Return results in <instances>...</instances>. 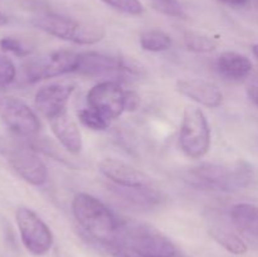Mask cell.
<instances>
[{
  "mask_svg": "<svg viewBox=\"0 0 258 257\" xmlns=\"http://www.w3.org/2000/svg\"><path fill=\"white\" fill-rule=\"evenodd\" d=\"M103 247L107 248L113 257H149L126 244L120 243V242H110Z\"/></svg>",
  "mask_w": 258,
  "mask_h": 257,
  "instance_id": "26",
  "label": "cell"
},
{
  "mask_svg": "<svg viewBox=\"0 0 258 257\" xmlns=\"http://www.w3.org/2000/svg\"><path fill=\"white\" fill-rule=\"evenodd\" d=\"M175 2V0H155V5L156 4H164V3H171Z\"/></svg>",
  "mask_w": 258,
  "mask_h": 257,
  "instance_id": "32",
  "label": "cell"
},
{
  "mask_svg": "<svg viewBox=\"0 0 258 257\" xmlns=\"http://www.w3.org/2000/svg\"><path fill=\"white\" fill-rule=\"evenodd\" d=\"M98 169L106 178L110 179L117 186H125V188L155 186V183L148 174L118 159H103L98 163Z\"/></svg>",
  "mask_w": 258,
  "mask_h": 257,
  "instance_id": "12",
  "label": "cell"
},
{
  "mask_svg": "<svg viewBox=\"0 0 258 257\" xmlns=\"http://www.w3.org/2000/svg\"><path fill=\"white\" fill-rule=\"evenodd\" d=\"M125 91L116 81H102L93 86L87 93V102L91 108L102 113L106 118H116L125 111Z\"/></svg>",
  "mask_w": 258,
  "mask_h": 257,
  "instance_id": "10",
  "label": "cell"
},
{
  "mask_svg": "<svg viewBox=\"0 0 258 257\" xmlns=\"http://www.w3.org/2000/svg\"><path fill=\"white\" fill-rule=\"evenodd\" d=\"M141 97L135 91H125L123 95V107L125 111H135L140 107Z\"/></svg>",
  "mask_w": 258,
  "mask_h": 257,
  "instance_id": "27",
  "label": "cell"
},
{
  "mask_svg": "<svg viewBox=\"0 0 258 257\" xmlns=\"http://www.w3.org/2000/svg\"><path fill=\"white\" fill-rule=\"evenodd\" d=\"M209 234L213 237L216 242H218L222 247L233 254H244L248 251L246 242L237 233L224 228V227L213 226L209 228Z\"/></svg>",
  "mask_w": 258,
  "mask_h": 257,
  "instance_id": "19",
  "label": "cell"
},
{
  "mask_svg": "<svg viewBox=\"0 0 258 257\" xmlns=\"http://www.w3.org/2000/svg\"><path fill=\"white\" fill-rule=\"evenodd\" d=\"M184 45L190 52L209 53L213 52L218 47V43L208 35L199 34V33H188L184 37Z\"/></svg>",
  "mask_w": 258,
  "mask_h": 257,
  "instance_id": "21",
  "label": "cell"
},
{
  "mask_svg": "<svg viewBox=\"0 0 258 257\" xmlns=\"http://www.w3.org/2000/svg\"><path fill=\"white\" fill-rule=\"evenodd\" d=\"M50 127L57 140L63 148L72 154H78L82 150V136L77 123L72 120L67 111L50 118Z\"/></svg>",
  "mask_w": 258,
  "mask_h": 257,
  "instance_id": "15",
  "label": "cell"
},
{
  "mask_svg": "<svg viewBox=\"0 0 258 257\" xmlns=\"http://www.w3.org/2000/svg\"><path fill=\"white\" fill-rule=\"evenodd\" d=\"M33 25L48 34L76 44H96L105 38L102 25L93 22L73 19L57 14L38 15L32 20Z\"/></svg>",
  "mask_w": 258,
  "mask_h": 257,
  "instance_id": "3",
  "label": "cell"
},
{
  "mask_svg": "<svg viewBox=\"0 0 258 257\" xmlns=\"http://www.w3.org/2000/svg\"><path fill=\"white\" fill-rule=\"evenodd\" d=\"M252 52H253L254 57H256L257 59H258V43H256V44L252 45Z\"/></svg>",
  "mask_w": 258,
  "mask_h": 257,
  "instance_id": "31",
  "label": "cell"
},
{
  "mask_svg": "<svg viewBox=\"0 0 258 257\" xmlns=\"http://www.w3.org/2000/svg\"><path fill=\"white\" fill-rule=\"evenodd\" d=\"M3 149L9 165L27 183L39 186L47 181V166L37 155L34 149L18 144H7Z\"/></svg>",
  "mask_w": 258,
  "mask_h": 257,
  "instance_id": "8",
  "label": "cell"
},
{
  "mask_svg": "<svg viewBox=\"0 0 258 257\" xmlns=\"http://www.w3.org/2000/svg\"><path fill=\"white\" fill-rule=\"evenodd\" d=\"M15 221L23 244L30 253L43 256L53 246L54 237L44 221L27 207H20L15 212Z\"/></svg>",
  "mask_w": 258,
  "mask_h": 257,
  "instance_id": "6",
  "label": "cell"
},
{
  "mask_svg": "<svg viewBox=\"0 0 258 257\" xmlns=\"http://www.w3.org/2000/svg\"><path fill=\"white\" fill-rule=\"evenodd\" d=\"M17 76V68L14 62L8 55L0 54V87H8L12 85Z\"/></svg>",
  "mask_w": 258,
  "mask_h": 257,
  "instance_id": "24",
  "label": "cell"
},
{
  "mask_svg": "<svg viewBox=\"0 0 258 257\" xmlns=\"http://www.w3.org/2000/svg\"><path fill=\"white\" fill-rule=\"evenodd\" d=\"M75 72L93 78L128 77L122 58H115L97 52L80 53Z\"/></svg>",
  "mask_w": 258,
  "mask_h": 257,
  "instance_id": "11",
  "label": "cell"
},
{
  "mask_svg": "<svg viewBox=\"0 0 258 257\" xmlns=\"http://www.w3.org/2000/svg\"><path fill=\"white\" fill-rule=\"evenodd\" d=\"M73 90L75 87L72 85H64V83L44 86L35 93V107L39 110L42 115L50 120L59 113L67 111L66 107H67Z\"/></svg>",
  "mask_w": 258,
  "mask_h": 257,
  "instance_id": "13",
  "label": "cell"
},
{
  "mask_svg": "<svg viewBox=\"0 0 258 257\" xmlns=\"http://www.w3.org/2000/svg\"><path fill=\"white\" fill-rule=\"evenodd\" d=\"M77 115L81 123L91 130L101 131L108 127V118H106L102 113L93 108H83V110L78 111Z\"/></svg>",
  "mask_w": 258,
  "mask_h": 257,
  "instance_id": "22",
  "label": "cell"
},
{
  "mask_svg": "<svg viewBox=\"0 0 258 257\" xmlns=\"http://www.w3.org/2000/svg\"><path fill=\"white\" fill-rule=\"evenodd\" d=\"M8 22H9V19H8L7 15H5L4 13L0 12V27H3V25L8 24Z\"/></svg>",
  "mask_w": 258,
  "mask_h": 257,
  "instance_id": "30",
  "label": "cell"
},
{
  "mask_svg": "<svg viewBox=\"0 0 258 257\" xmlns=\"http://www.w3.org/2000/svg\"><path fill=\"white\" fill-rule=\"evenodd\" d=\"M72 212L80 226L102 246L112 242L117 236L121 222L96 197L87 193L76 194Z\"/></svg>",
  "mask_w": 258,
  "mask_h": 257,
  "instance_id": "2",
  "label": "cell"
},
{
  "mask_svg": "<svg viewBox=\"0 0 258 257\" xmlns=\"http://www.w3.org/2000/svg\"><path fill=\"white\" fill-rule=\"evenodd\" d=\"M78 62V53L72 50H55L43 57L30 59L25 65L28 82L48 80L66 73L75 72Z\"/></svg>",
  "mask_w": 258,
  "mask_h": 257,
  "instance_id": "9",
  "label": "cell"
},
{
  "mask_svg": "<svg viewBox=\"0 0 258 257\" xmlns=\"http://www.w3.org/2000/svg\"><path fill=\"white\" fill-rule=\"evenodd\" d=\"M231 219L237 228L258 238V206L251 203L234 204Z\"/></svg>",
  "mask_w": 258,
  "mask_h": 257,
  "instance_id": "17",
  "label": "cell"
},
{
  "mask_svg": "<svg viewBox=\"0 0 258 257\" xmlns=\"http://www.w3.org/2000/svg\"><path fill=\"white\" fill-rule=\"evenodd\" d=\"M176 91L194 102L209 108H216L223 101V93L218 86L198 78H183L176 81Z\"/></svg>",
  "mask_w": 258,
  "mask_h": 257,
  "instance_id": "14",
  "label": "cell"
},
{
  "mask_svg": "<svg viewBox=\"0 0 258 257\" xmlns=\"http://www.w3.org/2000/svg\"><path fill=\"white\" fill-rule=\"evenodd\" d=\"M246 93L248 100L252 102V105L258 110V85L249 86V87L247 88Z\"/></svg>",
  "mask_w": 258,
  "mask_h": 257,
  "instance_id": "28",
  "label": "cell"
},
{
  "mask_svg": "<svg viewBox=\"0 0 258 257\" xmlns=\"http://www.w3.org/2000/svg\"><path fill=\"white\" fill-rule=\"evenodd\" d=\"M101 2L123 14L140 15L144 12V7L140 0H101Z\"/></svg>",
  "mask_w": 258,
  "mask_h": 257,
  "instance_id": "23",
  "label": "cell"
},
{
  "mask_svg": "<svg viewBox=\"0 0 258 257\" xmlns=\"http://www.w3.org/2000/svg\"><path fill=\"white\" fill-rule=\"evenodd\" d=\"M217 68L221 75L228 80L239 81L246 78L252 72L253 65L247 55L227 50L222 53L217 59Z\"/></svg>",
  "mask_w": 258,
  "mask_h": 257,
  "instance_id": "16",
  "label": "cell"
},
{
  "mask_svg": "<svg viewBox=\"0 0 258 257\" xmlns=\"http://www.w3.org/2000/svg\"><path fill=\"white\" fill-rule=\"evenodd\" d=\"M140 45L146 52H164L171 47V38L160 29H148L141 33Z\"/></svg>",
  "mask_w": 258,
  "mask_h": 257,
  "instance_id": "20",
  "label": "cell"
},
{
  "mask_svg": "<svg viewBox=\"0 0 258 257\" xmlns=\"http://www.w3.org/2000/svg\"><path fill=\"white\" fill-rule=\"evenodd\" d=\"M112 242H120L149 257H181L168 237L138 222H121L117 236Z\"/></svg>",
  "mask_w": 258,
  "mask_h": 257,
  "instance_id": "4",
  "label": "cell"
},
{
  "mask_svg": "<svg viewBox=\"0 0 258 257\" xmlns=\"http://www.w3.org/2000/svg\"><path fill=\"white\" fill-rule=\"evenodd\" d=\"M254 179L252 166L246 161L232 165L203 163L189 169L185 180L197 188L217 191H234L251 185Z\"/></svg>",
  "mask_w": 258,
  "mask_h": 257,
  "instance_id": "1",
  "label": "cell"
},
{
  "mask_svg": "<svg viewBox=\"0 0 258 257\" xmlns=\"http://www.w3.org/2000/svg\"><path fill=\"white\" fill-rule=\"evenodd\" d=\"M0 48L4 52L13 53L18 57H25L30 53V48L25 43L14 37H5L0 40Z\"/></svg>",
  "mask_w": 258,
  "mask_h": 257,
  "instance_id": "25",
  "label": "cell"
},
{
  "mask_svg": "<svg viewBox=\"0 0 258 257\" xmlns=\"http://www.w3.org/2000/svg\"><path fill=\"white\" fill-rule=\"evenodd\" d=\"M222 2L229 5H244L248 0H222Z\"/></svg>",
  "mask_w": 258,
  "mask_h": 257,
  "instance_id": "29",
  "label": "cell"
},
{
  "mask_svg": "<svg viewBox=\"0 0 258 257\" xmlns=\"http://www.w3.org/2000/svg\"><path fill=\"white\" fill-rule=\"evenodd\" d=\"M0 118L10 131L23 138H33L40 130L34 111L24 101L12 96L0 98Z\"/></svg>",
  "mask_w": 258,
  "mask_h": 257,
  "instance_id": "7",
  "label": "cell"
},
{
  "mask_svg": "<svg viewBox=\"0 0 258 257\" xmlns=\"http://www.w3.org/2000/svg\"><path fill=\"white\" fill-rule=\"evenodd\" d=\"M179 144L188 158L201 159L211 148V128L203 111L197 106H186L183 112Z\"/></svg>",
  "mask_w": 258,
  "mask_h": 257,
  "instance_id": "5",
  "label": "cell"
},
{
  "mask_svg": "<svg viewBox=\"0 0 258 257\" xmlns=\"http://www.w3.org/2000/svg\"><path fill=\"white\" fill-rule=\"evenodd\" d=\"M117 194L126 201L133 202L136 206L153 207L158 206L163 201V193L155 186H139V188H125L117 186Z\"/></svg>",
  "mask_w": 258,
  "mask_h": 257,
  "instance_id": "18",
  "label": "cell"
}]
</instances>
